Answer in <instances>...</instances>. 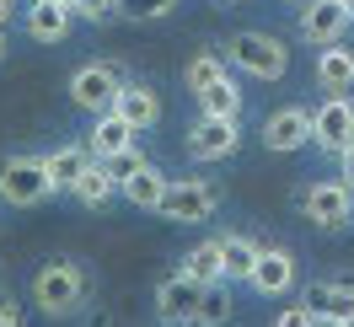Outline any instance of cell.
I'll return each instance as SVG.
<instances>
[{
  "instance_id": "obj_1",
  "label": "cell",
  "mask_w": 354,
  "mask_h": 327,
  "mask_svg": "<svg viewBox=\"0 0 354 327\" xmlns=\"http://www.w3.org/2000/svg\"><path fill=\"white\" fill-rule=\"evenodd\" d=\"M91 290H97V274L75 258H59V263H48V268L32 274V306L44 317H75L91 301Z\"/></svg>"
},
{
  "instance_id": "obj_2",
  "label": "cell",
  "mask_w": 354,
  "mask_h": 327,
  "mask_svg": "<svg viewBox=\"0 0 354 327\" xmlns=\"http://www.w3.org/2000/svg\"><path fill=\"white\" fill-rule=\"evenodd\" d=\"M225 59L247 81H285L290 75V48L274 32H236V38H225Z\"/></svg>"
},
{
  "instance_id": "obj_3",
  "label": "cell",
  "mask_w": 354,
  "mask_h": 327,
  "mask_svg": "<svg viewBox=\"0 0 354 327\" xmlns=\"http://www.w3.org/2000/svg\"><path fill=\"white\" fill-rule=\"evenodd\" d=\"M215 209H221V183H209V177H172L156 215L172 220V225H204Z\"/></svg>"
},
{
  "instance_id": "obj_4",
  "label": "cell",
  "mask_w": 354,
  "mask_h": 327,
  "mask_svg": "<svg viewBox=\"0 0 354 327\" xmlns=\"http://www.w3.org/2000/svg\"><path fill=\"white\" fill-rule=\"evenodd\" d=\"M301 220L317 225V231H344L354 220V188L344 177H317V183H306V194H301Z\"/></svg>"
},
{
  "instance_id": "obj_5",
  "label": "cell",
  "mask_w": 354,
  "mask_h": 327,
  "mask_svg": "<svg viewBox=\"0 0 354 327\" xmlns=\"http://www.w3.org/2000/svg\"><path fill=\"white\" fill-rule=\"evenodd\" d=\"M183 151H188V161H199V167H221V161H231V156L242 151V124L199 113L188 124V134H183Z\"/></svg>"
},
{
  "instance_id": "obj_6",
  "label": "cell",
  "mask_w": 354,
  "mask_h": 327,
  "mask_svg": "<svg viewBox=\"0 0 354 327\" xmlns=\"http://www.w3.org/2000/svg\"><path fill=\"white\" fill-rule=\"evenodd\" d=\"M0 198H6L11 209H38L48 198L44 156H6V161H0Z\"/></svg>"
},
{
  "instance_id": "obj_7",
  "label": "cell",
  "mask_w": 354,
  "mask_h": 327,
  "mask_svg": "<svg viewBox=\"0 0 354 327\" xmlns=\"http://www.w3.org/2000/svg\"><path fill=\"white\" fill-rule=\"evenodd\" d=\"M311 145L322 156H338L354 145V91H338L322 108H311Z\"/></svg>"
},
{
  "instance_id": "obj_8",
  "label": "cell",
  "mask_w": 354,
  "mask_h": 327,
  "mask_svg": "<svg viewBox=\"0 0 354 327\" xmlns=\"http://www.w3.org/2000/svg\"><path fill=\"white\" fill-rule=\"evenodd\" d=\"M118 91H124L118 65H81V70H70L65 97H70L81 113H108L113 102H118Z\"/></svg>"
},
{
  "instance_id": "obj_9",
  "label": "cell",
  "mask_w": 354,
  "mask_h": 327,
  "mask_svg": "<svg viewBox=\"0 0 354 327\" xmlns=\"http://www.w3.org/2000/svg\"><path fill=\"white\" fill-rule=\"evenodd\" d=\"M247 284H252L258 301L290 295V290H295V252H290V247H258V263H252Z\"/></svg>"
},
{
  "instance_id": "obj_10",
  "label": "cell",
  "mask_w": 354,
  "mask_h": 327,
  "mask_svg": "<svg viewBox=\"0 0 354 327\" xmlns=\"http://www.w3.org/2000/svg\"><path fill=\"white\" fill-rule=\"evenodd\" d=\"M22 27L32 44H65L70 27H75V11H70V0H27Z\"/></svg>"
},
{
  "instance_id": "obj_11",
  "label": "cell",
  "mask_w": 354,
  "mask_h": 327,
  "mask_svg": "<svg viewBox=\"0 0 354 327\" xmlns=\"http://www.w3.org/2000/svg\"><path fill=\"white\" fill-rule=\"evenodd\" d=\"M349 11H344V6H338V0H306V11H301V17H295V32H301V38H306V44H338V38H344V32H349Z\"/></svg>"
},
{
  "instance_id": "obj_12",
  "label": "cell",
  "mask_w": 354,
  "mask_h": 327,
  "mask_svg": "<svg viewBox=\"0 0 354 327\" xmlns=\"http://www.w3.org/2000/svg\"><path fill=\"white\" fill-rule=\"evenodd\" d=\"M311 140V108H279V113H268L263 118V151L274 156H290V151H301Z\"/></svg>"
},
{
  "instance_id": "obj_13",
  "label": "cell",
  "mask_w": 354,
  "mask_h": 327,
  "mask_svg": "<svg viewBox=\"0 0 354 327\" xmlns=\"http://www.w3.org/2000/svg\"><path fill=\"white\" fill-rule=\"evenodd\" d=\"M311 75H317V86L328 91V97H338V91H354V48L344 44V38H338V44H322V54H317Z\"/></svg>"
},
{
  "instance_id": "obj_14",
  "label": "cell",
  "mask_w": 354,
  "mask_h": 327,
  "mask_svg": "<svg viewBox=\"0 0 354 327\" xmlns=\"http://www.w3.org/2000/svg\"><path fill=\"white\" fill-rule=\"evenodd\" d=\"M91 161H97V156H91V145H59V151H54V156H44L48 198H54V194H70V188H75V177L86 172Z\"/></svg>"
},
{
  "instance_id": "obj_15",
  "label": "cell",
  "mask_w": 354,
  "mask_h": 327,
  "mask_svg": "<svg viewBox=\"0 0 354 327\" xmlns=\"http://www.w3.org/2000/svg\"><path fill=\"white\" fill-rule=\"evenodd\" d=\"M199 290H204V284H194L188 274L161 279V284H156V317H161V322H188L194 306H199Z\"/></svg>"
},
{
  "instance_id": "obj_16",
  "label": "cell",
  "mask_w": 354,
  "mask_h": 327,
  "mask_svg": "<svg viewBox=\"0 0 354 327\" xmlns=\"http://www.w3.org/2000/svg\"><path fill=\"white\" fill-rule=\"evenodd\" d=\"M134 124L124 118L118 108H108V113H91V134H86V145H91V156L102 161V156H113V151H124V145H134Z\"/></svg>"
},
{
  "instance_id": "obj_17",
  "label": "cell",
  "mask_w": 354,
  "mask_h": 327,
  "mask_svg": "<svg viewBox=\"0 0 354 327\" xmlns=\"http://www.w3.org/2000/svg\"><path fill=\"white\" fill-rule=\"evenodd\" d=\"M113 108L124 113L140 134L161 124V97H156V86H145V81H124V91H118V102H113Z\"/></svg>"
},
{
  "instance_id": "obj_18",
  "label": "cell",
  "mask_w": 354,
  "mask_h": 327,
  "mask_svg": "<svg viewBox=\"0 0 354 327\" xmlns=\"http://www.w3.org/2000/svg\"><path fill=\"white\" fill-rule=\"evenodd\" d=\"M258 247H263V241H252L247 231H225L221 236V279L225 284H247L252 263H258Z\"/></svg>"
},
{
  "instance_id": "obj_19",
  "label": "cell",
  "mask_w": 354,
  "mask_h": 327,
  "mask_svg": "<svg viewBox=\"0 0 354 327\" xmlns=\"http://www.w3.org/2000/svg\"><path fill=\"white\" fill-rule=\"evenodd\" d=\"M167 183H172V177L161 172V167H151V161H145V167H140L134 177H124V183H118V194L129 198L134 209L156 215V209H161V198H167Z\"/></svg>"
},
{
  "instance_id": "obj_20",
  "label": "cell",
  "mask_w": 354,
  "mask_h": 327,
  "mask_svg": "<svg viewBox=\"0 0 354 327\" xmlns=\"http://www.w3.org/2000/svg\"><path fill=\"white\" fill-rule=\"evenodd\" d=\"M221 75H231V59H225V48H199L188 65H183V91L188 97H199V91H209Z\"/></svg>"
},
{
  "instance_id": "obj_21",
  "label": "cell",
  "mask_w": 354,
  "mask_h": 327,
  "mask_svg": "<svg viewBox=\"0 0 354 327\" xmlns=\"http://www.w3.org/2000/svg\"><path fill=\"white\" fill-rule=\"evenodd\" d=\"M113 194H118V183L108 177V167H102V161H91L86 172L75 177V188H70V198H75L81 209H108Z\"/></svg>"
},
{
  "instance_id": "obj_22",
  "label": "cell",
  "mask_w": 354,
  "mask_h": 327,
  "mask_svg": "<svg viewBox=\"0 0 354 327\" xmlns=\"http://www.w3.org/2000/svg\"><path fill=\"white\" fill-rule=\"evenodd\" d=\"M199 113H209V118H242V86H236V70L221 75L209 91H199Z\"/></svg>"
},
{
  "instance_id": "obj_23",
  "label": "cell",
  "mask_w": 354,
  "mask_h": 327,
  "mask_svg": "<svg viewBox=\"0 0 354 327\" xmlns=\"http://www.w3.org/2000/svg\"><path fill=\"white\" fill-rule=\"evenodd\" d=\"M317 322H328V327H354V274L328 279V301H322V311H317Z\"/></svg>"
},
{
  "instance_id": "obj_24",
  "label": "cell",
  "mask_w": 354,
  "mask_h": 327,
  "mask_svg": "<svg viewBox=\"0 0 354 327\" xmlns=\"http://www.w3.org/2000/svg\"><path fill=\"white\" fill-rule=\"evenodd\" d=\"M231 311H236V301H231L225 279H215V284H204V290H199V306H194L188 322H194V327H215V322H231Z\"/></svg>"
},
{
  "instance_id": "obj_25",
  "label": "cell",
  "mask_w": 354,
  "mask_h": 327,
  "mask_svg": "<svg viewBox=\"0 0 354 327\" xmlns=\"http://www.w3.org/2000/svg\"><path fill=\"white\" fill-rule=\"evenodd\" d=\"M177 274H188L194 284H215V279H221V241H199V247L183 258Z\"/></svg>"
},
{
  "instance_id": "obj_26",
  "label": "cell",
  "mask_w": 354,
  "mask_h": 327,
  "mask_svg": "<svg viewBox=\"0 0 354 327\" xmlns=\"http://www.w3.org/2000/svg\"><path fill=\"white\" fill-rule=\"evenodd\" d=\"M172 11H177V0H118V17H129V22H161Z\"/></svg>"
},
{
  "instance_id": "obj_27",
  "label": "cell",
  "mask_w": 354,
  "mask_h": 327,
  "mask_svg": "<svg viewBox=\"0 0 354 327\" xmlns=\"http://www.w3.org/2000/svg\"><path fill=\"white\" fill-rule=\"evenodd\" d=\"M151 156L140 151V145H124V151H113V156H102V167H108V177L113 183H124V177H134L140 167H145Z\"/></svg>"
},
{
  "instance_id": "obj_28",
  "label": "cell",
  "mask_w": 354,
  "mask_h": 327,
  "mask_svg": "<svg viewBox=\"0 0 354 327\" xmlns=\"http://www.w3.org/2000/svg\"><path fill=\"white\" fill-rule=\"evenodd\" d=\"M70 11H75L81 22L102 27V22H113V17H118V0H70Z\"/></svg>"
},
{
  "instance_id": "obj_29",
  "label": "cell",
  "mask_w": 354,
  "mask_h": 327,
  "mask_svg": "<svg viewBox=\"0 0 354 327\" xmlns=\"http://www.w3.org/2000/svg\"><path fill=\"white\" fill-rule=\"evenodd\" d=\"M322 301H328V279H317V284H306V290H301V306H306L311 317L322 311Z\"/></svg>"
},
{
  "instance_id": "obj_30",
  "label": "cell",
  "mask_w": 354,
  "mask_h": 327,
  "mask_svg": "<svg viewBox=\"0 0 354 327\" xmlns=\"http://www.w3.org/2000/svg\"><path fill=\"white\" fill-rule=\"evenodd\" d=\"M311 322H317V317H311V311H306L301 301L290 306V311H279V327H311Z\"/></svg>"
},
{
  "instance_id": "obj_31",
  "label": "cell",
  "mask_w": 354,
  "mask_h": 327,
  "mask_svg": "<svg viewBox=\"0 0 354 327\" xmlns=\"http://www.w3.org/2000/svg\"><path fill=\"white\" fill-rule=\"evenodd\" d=\"M333 161H338V177H344V183L354 188V145H349V151H338Z\"/></svg>"
},
{
  "instance_id": "obj_32",
  "label": "cell",
  "mask_w": 354,
  "mask_h": 327,
  "mask_svg": "<svg viewBox=\"0 0 354 327\" xmlns=\"http://www.w3.org/2000/svg\"><path fill=\"white\" fill-rule=\"evenodd\" d=\"M22 322V311H17V301L11 295H0V327H17Z\"/></svg>"
},
{
  "instance_id": "obj_33",
  "label": "cell",
  "mask_w": 354,
  "mask_h": 327,
  "mask_svg": "<svg viewBox=\"0 0 354 327\" xmlns=\"http://www.w3.org/2000/svg\"><path fill=\"white\" fill-rule=\"evenodd\" d=\"M22 17V0H0V27H11Z\"/></svg>"
},
{
  "instance_id": "obj_34",
  "label": "cell",
  "mask_w": 354,
  "mask_h": 327,
  "mask_svg": "<svg viewBox=\"0 0 354 327\" xmlns=\"http://www.w3.org/2000/svg\"><path fill=\"white\" fill-rule=\"evenodd\" d=\"M0 59H6V27H0Z\"/></svg>"
},
{
  "instance_id": "obj_35",
  "label": "cell",
  "mask_w": 354,
  "mask_h": 327,
  "mask_svg": "<svg viewBox=\"0 0 354 327\" xmlns=\"http://www.w3.org/2000/svg\"><path fill=\"white\" fill-rule=\"evenodd\" d=\"M338 6H344V11H349V17H354V0H338Z\"/></svg>"
}]
</instances>
